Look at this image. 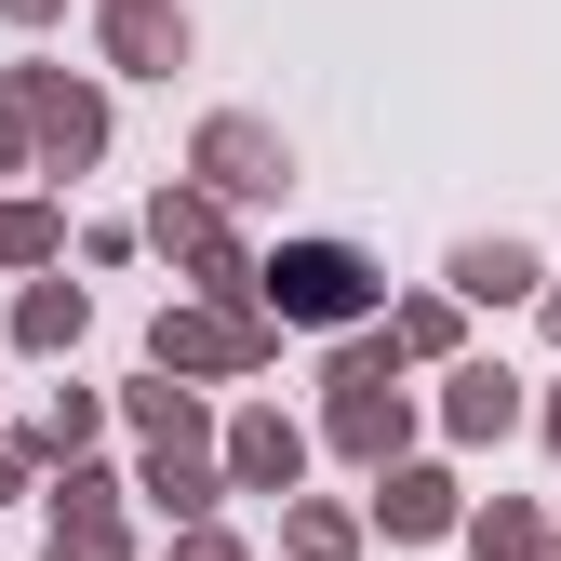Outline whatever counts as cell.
Returning a JSON list of instances; mask_svg holds the SVG:
<instances>
[{
    "mask_svg": "<svg viewBox=\"0 0 561 561\" xmlns=\"http://www.w3.org/2000/svg\"><path fill=\"white\" fill-rule=\"evenodd\" d=\"M280 295H295V308H362V267H347V254H295V267H280Z\"/></svg>",
    "mask_w": 561,
    "mask_h": 561,
    "instance_id": "obj_1",
    "label": "cell"
}]
</instances>
